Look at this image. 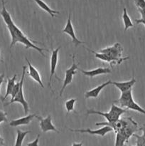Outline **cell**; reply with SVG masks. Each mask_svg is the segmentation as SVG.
I'll list each match as a JSON object with an SVG mask.
<instances>
[{"mask_svg": "<svg viewBox=\"0 0 145 146\" xmlns=\"http://www.w3.org/2000/svg\"><path fill=\"white\" fill-rule=\"evenodd\" d=\"M17 75H14V76L12 77L11 78H8L7 79V91H6V94L5 96L1 98V101H4L9 96H11V92L13 91V88H14V86H15L16 83V78Z\"/></svg>", "mask_w": 145, "mask_h": 146, "instance_id": "obj_19", "label": "cell"}, {"mask_svg": "<svg viewBox=\"0 0 145 146\" xmlns=\"http://www.w3.org/2000/svg\"><path fill=\"white\" fill-rule=\"evenodd\" d=\"M115 102L119 103V106H120L119 107L121 108H127V109L132 110V111H136V112L145 115V110L134 101L132 89L126 91V92L122 93L118 101H115Z\"/></svg>", "mask_w": 145, "mask_h": 146, "instance_id": "obj_3", "label": "cell"}, {"mask_svg": "<svg viewBox=\"0 0 145 146\" xmlns=\"http://www.w3.org/2000/svg\"><path fill=\"white\" fill-rule=\"evenodd\" d=\"M137 9H145V0H134Z\"/></svg>", "mask_w": 145, "mask_h": 146, "instance_id": "obj_26", "label": "cell"}, {"mask_svg": "<svg viewBox=\"0 0 145 146\" xmlns=\"http://www.w3.org/2000/svg\"><path fill=\"white\" fill-rule=\"evenodd\" d=\"M126 112V109H124V108L117 106L115 105V104H112V106H111L110 110H109V111L108 113L100 112V111H95V110L93 109L88 110L87 113H88V115H90V114H97V115H102V116L107 121V123H97L95 125H96L97 126H98V125H109L114 123H115L116 121H117L118 120H119V117H120L124 113Z\"/></svg>", "mask_w": 145, "mask_h": 146, "instance_id": "obj_2", "label": "cell"}, {"mask_svg": "<svg viewBox=\"0 0 145 146\" xmlns=\"http://www.w3.org/2000/svg\"><path fill=\"white\" fill-rule=\"evenodd\" d=\"M134 21L136 22V24H142L145 26V19H135Z\"/></svg>", "mask_w": 145, "mask_h": 146, "instance_id": "obj_30", "label": "cell"}, {"mask_svg": "<svg viewBox=\"0 0 145 146\" xmlns=\"http://www.w3.org/2000/svg\"><path fill=\"white\" fill-rule=\"evenodd\" d=\"M112 84V81L109 80V81H107V82L104 83V84H101V85H99L98 86L95 87L93 89L90 90V91H87L86 93L85 94V98H98V96H99L100 93L101 92L103 88H105L107 86L110 85Z\"/></svg>", "mask_w": 145, "mask_h": 146, "instance_id": "obj_14", "label": "cell"}, {"mask_svg": "<svg viewBox=\"0 0 145 146\" xmlns=\"http://www.w3.org/2000/svg\"><path fill=\"white\" fill-rule=\"evenodd\" d=\"M61 47L58 46L56 49H53V46H51V75H50V79L49 83H48V86L50 87L51 90V82H52L53 77L55 76V69H56L57 64H58V52H59L60 49Z\"/></svg>", "mask_w": 145, "mask_h": 146, "instance_id": "obj_9", "label": "cell"}, {"mask_svg": "<svg viewBox=\"0 0 145 146\" xmlns=\"http://www.w3.org/2000/svg\"><path fill=\"white\" fill-rule=\"evenodd\" d=\"M16 142L14 146H22L23 142H24L26 135L28 133H31V131H22L21 130L18 129L16 131Z\"/></svg>", "mask_w": 145, "mask_h": 146, "instance_id": "obj_20", "label": "cell"}, {"mask_svg": "<svg viewBox=\"0 0 145 146\" xmlns=\"http://www.w3.org/2000/svg\"><path fill=\"white\" fill-rule=\"evenodd\" d=\"M36 118L40 121V127L43 132L46 133L48 131H54V132L59 133L55 127L53 125L51 115H48V116L45 118H43L42 117L38 115H36Z\"/></svg>", "mask_w": 145, "mask_h": 146, "instance_id": "obj_11", "label": "cell"}, {"mask_svg": "<svg viewBox=\"0 0 145 146\" xmlns=\"http://www.w3.org/2000/svg\"><path fill=\"white\" fill-rule=\"evenodd\" d=\"M136 81L135 80V78L133 77L130 81H125V82H116V81H112V85H114L115 86H116L117 88L121 91V93H124L132 89V88L135 84Z\"/></svg>", "mask_w": 145, "mask_h": 146, "instance_id": "obj_13", "label": "cell"}, {"mask_svg": "<svg viewBox=\"0 0 145 146\" xmlns=\"http://www.w3.org/2000/svg\"><path fill=\"white\" fill-rule=\"evenodd\" d=\"M36 114H30L26 116L22 117V118H18V119L13 120L9 123V125L11 127H17L20 125H28L31 123V121L34 119L35 117H36Z\"/></svg>", "mask_w": 145, "mask_h": 146, "instance_id": "obj_12", "label": "cell"}, {"mask_svg": "<svg viewBox=\"0 0 145 146\" xmlns=\"http://www.w3.org/2000/svg\"><path fill=\"white\" fill-rule=\"evenodd\" d=\"M7 27L11 37V42L10 48H11L13 46L15 45L16 43H21V44H23L24 45H25L26 48H34V49H36V51H38L41 55L45 56V54L43 53V51H45L46 49L43 48H40V47L35 45L34 43L37 44L38 41H31V40H30L29 38L21 31V30L14 24V22H12L11 24H10L9 25L7 26Z\"/></svg>", "mask_w": 145, "mask_h": 146, "instance_id": "obj_1", "label": "cell"}, {"mask_svg": "<svg viewBox=\"0 0 145 146\" xmlns=\"http://www.w3.org/2000/svg\"><path fill=\"white\" fill-rule=\"evenodd\" d=\"M7 113L6 112L0 111V123L2 122H7Z\"/></svg>", "mask_w": 145, "mask_h": 146, "instance_id": "obj_27", "label": "cell"}, {"mask_svg": "<svg viewBox=\"0 0 145 146\" xmlns=\"http://www.w3.org/2000/svg\"><path fill=\"white\" fill-rule=\"evenodd\" d=\"M116 133L115 146H124L125 145V143L127 142L126 137L121 132H117Z\"/></svg>", "mask_w": 145, "mask_h": 146, "instance_id": "obj_22", "label": "cell"}, {"mask_svg": "<svg viewBox=\"0 0 145 146\" xmlns=\"http://www.w3.org/2000/svg\"><path fill=\"white\" fill-rule=\"evenodd\" d=\"M0 54H1V51H0Z\"/></svg>", "mask_w": 145, "mask_h": 146, "instance_id": "obj_36", "label": "cell"}, {"mask_svg": "<svg viewBox=\"0 0 145 146\" xmlns=\"http://www.w3.org/2000/svg\"><path fill=\"white\" fill-rule=\"evenodd\" d=\"M139 130H141V131H143V135H142V136L145 138V125H144L143 126L141 127V128H139Z\"/></svg>", "mask_w": 145, "mask_h": 146, "instance_id": "obj_32", "label": "cell"}, {"mask_svg": "<svg viewBox=\"0 0 145 146\" xmlns=\"http://www.w3.org/2000/svg\"><path fill=\"white\" fill-rule=\"evenodd\" d=\"M26 67L25 66H23V71H22V76H21V81H20V84H21V86H20V89L18 93L17 94V95L16 96V97L14 98V99L12 101H10L9 103L7 104L6 105H9V104H13V103H19L22 105L23 108H24V113L26 114L29 111V108H28V104L27 103V101H26L25 98H24V92H23V85H24V78H25V74H26Z\"/></svg>", "mask_w": 145, "mask_h": 146, "instance_id": "obj_4", "label": "cell"}, {"mask_svg": "<svg viewBox=\"0 0 145 146\" xmlns=\"http://www.w3.org/2000/svg\"><path fill=\"white\" fill-rule=\"evenodd\" d=\"M34 1H35V2L36 3L37 5H38L41 9L46 11V12L48 13V14H49L50 15H51V17H53V18L55 17V14H60V12L58 11H55V10L52 9H51L49 6L47 5L46 3L44 2L43 0H34Z\"/></svg>", "mask_w": 145, "mask_h": 146, "instance_id": "obj_18", "label": "cell"}, {"mask_svg": "<svg viewBox=\"0 0 145 146\" xmlns=\"http://www.w3.org/2000/svg\"><path fill=\"white\" fill-rule=\"evenodd\" d=\"M1 10L0 11V15L2 17L3 20H4V23L6 24V25L8 26L10 24H11L12 22H14L12 18H11V16L10 14V13L7 11V8H6L5 6V1L4 0H1Z\"/></svg>", "mask_w": 145, "mask_h": 146, "instance_id": "obj_17", "label": "cell"}, {"mask_svg": "<svg viewBox=\"0 0 145 146\" xmlns=\"http://www.w3.org/2000/svg\"><path fill=\"white\" fill-rule=\"evenodd\" d=\"M71 146H82V143H73Z\"/></svg>", "mask_w": 145, "mask_h": 146, "instance_id": "obj_33", "label": "cell"}, {"mask_svg": "<svg viewBox=\"0 0 145 146\" xmlns=\"http://www.w3.org/2000/svg\"><path fill=\"white\" fill-rule=\"evenodd\" d=\"M4 74H2L0 75V89H1V84H2V83L4 82ZM1 94H0V99H1Z\"/></svg>", "mask_w": 145, "mask_h": 146, "instance_id": "obj_31", "label": "cell"}, {"mask_svg": "<svg viewBox=\"0 0 145 146\" xmlns=\"http://www.w3.org/2000/svg\"><path fill=\"white\" fill-rule=\"evenodd\" d=\"M4 145V139H3V138L1 137V135H0V146H3Z\"/></svg>", "mask_w": 145, "mask_h": 146, "instance_id": "obj_34", "label": "cell"}, {"mask_svg": "<svg viewBox=\"0 0 145 146\" xmlns=\"http://www.w3.org/2000/svg\"><path fill=\"white\" fill-rule=\"evenodd\" d=\"M139 12L140 13L141 16H142V19H145V9H137Z\"/></svg>", "mask_w": 145, "mask_h": 146, "instance_id": "obj_29", "label": "cell"}, {"mask_svg": "<svg viewBox=\"0 0 145 146\" xmlns=\"http://www.w3.org/2000/svg\"><path fill=\"white\" fill-rule=\"evenodd\" d=\"M122 51H123V48L121 44L119 43H116L112 46L107 47L103 49L100 50V53L105 54L114 58H122Z\"/></svg>", "mask_w": 145, "mask_h": 146, "instance_id": "obj_6", "label": "cell"}, {"mask_svg": "<svg viewBox=\"0 0 145 146\" xmlns=\"http://www.w3.org/2000/svg\"><path fill=\"white\" fill-rule=\"evenodd\" d=\"M122 20H123L124 25H125V31H127L129 28H131L134 26L130 17L128 15L127 11L126 8H124L123 14H122Z\"/></svg>", "mask_w": 145, "mask_h": 146, "instance_id": "obj_21", "label": "cell"}, {"mask_svg": "<svg viewBox=\"0 0 145 146\" xmlns=\"http://www.w3.org/2000/svg\"><path fill=\"white\" fill-rule=\"evenodd\" d=\"M76 101L77 100L75 98H71V99L65 101V107L68 113H69L71 111H74V106H75V104Z\"/></svg>", "mask_w": 145, "mask_h": 146, "instance_id": "obj_23", "label": "cell"}, {"mask_svg": "<svg viewBox=\"0 0 145 146\" xmlns=\"http://www.w3.org/2000/svg\"><path fill=\"white\" fill-rule=\"evenodd\" d=\"M63 32L65 33V34H67L68 35H69L71 37V38H72V42L73 43L74 45H75V46H78L80 45V44H85V42H83V41H80V40L77 38L76 36H75V31H74L73 26H72V21H71V13H70L69 15H68V20H67V23L66 24H65V27H64V29H63Z\"/></svg>", "mask_w": 145, "mask_h": 146, "instance_id": "obj_7", "label": "cell"}, {"mask_svg": "<svg viewBox=\"0 0 145 146\" xmlns=\"http://www.w3.org/2000/svg\"><path fill=\"white\" fill-rule=\"evenodd\" d=\"M20 86H21V84H20V82L16 83V84H15L14 88H13L12 92H11V101H12L14 99V98L16 97V96L17 95V94H18V91H19Z\"/></svg>", "mask_w": 145, "mask_h": 146, "instance_id": "obj_24", "label": "cell"}, {"mask_svg": "<svg viewBox=\"0 0 145 146\" xmlns=\"http://www.w3.org/2000/svg\"><path fill=\"white\" fill-rule=\"evenodd\" d=\"M87 50H88L89 51L92 52V54H95V56L98 59L101 60V61H107V62L109 63L110 64L111 66L114 65V64H119L122 62V61H125V60H127L129 58V57H125V58H114L112 57L109 56L107 54H102V53H97L95 52L92 50H90L88 48H85Z\"/></svg>", "mask_w": 145, "mask_h": 146, "instance_id": "obj_10", "label": "cell"}, {"mask_svg": "<svg viewBox=\"0 0 145 146\" xmlns=\"http://www.w3.org/2000/svg\"><path fill=\"white\" fill-rule=\"evenodd\" d=\"M124 146H134V145H125Z\"/></svg>", "mask_w": 145, "mask_h": 146, "instance_id": "obj_35", "label": "cell"}, {"mask_svg": "<svg viewBox=\"0 0 145 146\" xmlns=\"http://www.w3.org/2000/svg\"><path fill=\"white\" fill-rule=\"evenodd\" d=\"M39 138H40V135H37L36 138L34 140V141L31 143H27V146H38V142H39Z\"/></svg>", "mask_w": 145, "mask_h": 146, "instance_id": "obj_28", "label": "cell"}, {"mask_svg": "<svg viewBox=\"0 0 145 146\" xmlns=\"http://www.w3.org/2000/svg\"><path fill=\"white\" fill-rule=\"evenodd\" d=\"M25 59L26 61H27V64H28V75L30 76V77H31L32 79H34V81H36V82L38 83V84H39L42 88H44V84H43L42 81H41V76H40L39 72L37 71L36 68L35 67L31 64V62H30L26 58H25Z\"/></svg>", "mask_w": 145, "mask_h": 146, "instance_id": "obj_15", "label": "cell"}, {"mask_svg": "<svg viewBox=\"0 0 145 146\" xmlns=\"http://www.w3.org/2000/svg\"><path fill=\"white\" fill-rule=\"evenodd\" d=\"M134 136L136 139V146H145V138L142 135L134 134Z\"/></svg>", "mask_w": 145, "mask_h": 146, "instance_id": "obj_25", "label": "cell"}, {"mask_svg": "<svg viewBox=\"0 0 145 146\" xmlns=\"http://www.w3.org/2000/svg\"><path fill=\"white\" fill-rule=\"evenodd\" d=\"M72 66H71L68 69H67L66 71H65V78H64L63 86L62 88H61V91H60V94H59L60 96H62L64 90L65 89L67 86H68V84H71V82H72V78H73V76L76 74V70L78 68V64H77L76 63H75V55H72Z\"/></svg>", "mask_w": 145, "mask_h": 146, "instance_id": "obj_5", "label": "cell"}, {"mask_svg": "<svg viewBox=\"0 0 145 146\" xmlns=\"http://www.w3.org/2000/svg\"><path fill=\"white\" fill-rule=\"evenodd\" d=\"M68 130H70L72 132H76V133H88L90 134V135H100V136L104 137L107 133L109 132H112L113 131L111 127L107 126V125H105L104 126L103 128H100V129L98 130H90V129H85V130H82V129H78V130H75V129H71V128H68Z\"/></svg>", "mask_w": 145, "mask_h": 146, "instance_id": "obj_8", "label": "cell"}, {"mask_svg": "<svg viewBox=\"0 0 145 146\" xmlns=\"http://www.w3.org/2000/svg\"><path fill=\"white\" fill-rule=\"evenodd\" d=\"M80 71L85 76H89L90 78L97 76L102 75V74H110L112 72V70L109 68H98L93 70H90V71H84L82 69H80Z\"/></svg>", "mask_w": 145, "mask_h": 146, "instance_id": "obj_16", "label": "cell"}]
</instances>
